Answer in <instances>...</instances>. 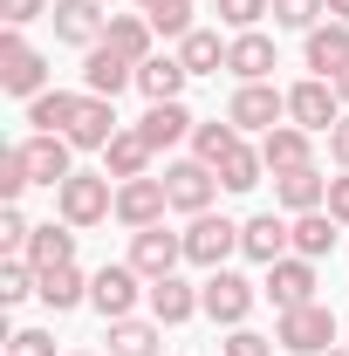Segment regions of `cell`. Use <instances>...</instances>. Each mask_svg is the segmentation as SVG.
<instances>
[{"mask_svg": "<svg viewBox=\"0 0 349 356\" xmlns=\"http://www.w3.org/2000/svg\"><path fill=\"white\" fill-rule=\"evenodd\" d=\"M55 213H62V226H76V233L103 226L110 213H117L110 172H76V178H62V185H55Z\"/></svg>", "mask_w": 349, "mask_h": 356, "instance_id": "6da1fadb", "label": "cell"}, {"mask_svg": "<svg viewBox=\"0 0 349 356\" xmlns=\"http://www.w3.org/2000/svg\"><path fill=\"white\" fill-rule=\"evenodd\" d=\"M137 295H151L144 288V274H137L131 261H110L89 274V309L103 315V322H124V315H137Z\"/></svg>", "mask_w": 349, "mask_h": 356, "instance_id": "7a4b0ae2", "label": "cell"}, {"mask_svg": "<svg viewBox=\"0 0 349 356\" xmlns=\"http://www.w3.org/2000/svg\"><path fill=\"white\" fill-rule=\"evenodd\" d=\"M274 343L295 356H322L336 350V309H322V302H302V309H288L274 322Z\"/></svg>", "mask_w": 349, "mask_h": 356, "instance_id": "3957f363", "label": "cell"}, {"mask_svg": "<svg viewBox=\"0 0 349 356\" xmlns=\"http://www.w3.org/2000/svg\"><path fill=\"white\" fill-rule=\"evenodd\" d=\"M199 302H206L213 322L247 329V315H254V302H261V288H254L247 274H233V267H213V274H206V288H199Z\"/></svg>", "mask_w": 349, "mask_h": 356, "instance_id": "277c9868", "label": "cell"}, {"mask_svg": "<svg viewBox=\"0 0 349 356\" xmlns=\"http://www.w3.org/2000/svg\"><path fill=\"white\" fill-rule=\"evenodd\" d=\"M0 89H7V96H28V103L48 89V62H42V48L21 42V28L0 35Z\"/></svg>", "mask_w": 349, "mask_h": 356, "instance_id": "5b68a950", "label": "cell"}, {"mask_svg": "<svg viewBox=\"0 0 349 356\" xmlns=\"http://www.w3.org/2000/svg\"><path fill=\"white\" fill-rule=\"evenodd\" d=\"M288 117V89H274V83H240L233 89V103H226V124H240V131H274Z\"/></svg>", "mask_w": 349, "mask_h": 356, "instance_id": "8992f818", "label": "cell"}, {"mask_svg": "<svg viewBox=\"0 0 349 356\" xmlns=\"http://www.w3.org/2000/svg\"><path fill=\"white\" fill-rule=\"evenodd\" d=\"M288 124H302V131H336L343 124V96H336V83H322V76H308V83L288 89Z\"/></svg>", "mask_w": 349, "mask_h": 356, "instance_id": "52a82bcc", "label": "cell"}, {"mask_svg": "<svg viewBox=\"0 0 349 356\" xmlns=\"http://www.w3.org/2000/svg\"><path fill=\"white\" fill-rule=\"evenodd\" d=\"M165 192H172V213H213V192H219V172L213 165H199V158H178L165 165Z\"/></svg>", "mask_w": 349, "mask_h": 356, "instance_id": "ba28073f", "label": "cell"}, {"mask_svg": "<svg viewBox=\"0 0 349 356\" xmlns=\"http://www.w3.org/2000/svg\"><path fill=\"white\" fill-rule=\"evenodd\" d=\"M226 254H240V226L233 220H219V213H199V220L185 226V261L192 267H226Z\"/></svg>", "mask_w": 349, "mask_h": 356, "instance_id": "9c48e42d", "label": "cell"}, {"mask_svg": "<svg viewBox=\"0 0 349 356\" xmlns=\"http://www.w3.org/2000/svg\"><path fill=\"white\" fill-rule=\"evenodd\" d=\"M165 213H172V192H165V178H124V185H117V220L131 226V233H144V226H165Z\"/></svg>", "mask_w": 349, "mask_h": 356, "instance_id": "30bf717a", "label": "cell"}, {"mask_svg": "<svg viewBox=\"0 0 349 356\" xmlns=\"http://www.w3.org/2000/svg\"><path fill=\"white\" fill-rule=\"evenodd\" d=\"M178 261H185V233H172V226H144V233H131V267L144 274V281L178 274Z\"/></svg>", "mask_w": 349, "mask_h": 356, "instance_id": "8fae6325", "label": "cell"}, {"mask_svg": "<svg viewBox=\"0 0 349 356\" xmlns=\"http://www.w3.org/2000/svg\"><path fill=\"white\" fill-rule=\"evenodd\" d=\"M261 295L274 302V315H288V309H302V302H315V261H302V254L274 261V267H267V281H261Z\"/></svg>", "mask_w": 349, "mask_h": 356, "instance_id": "7c38bea8", "label": "cell"}, {"mask_svg": "<svg viewBox=\"0 0 349 356\" xmlns=\"http://www.w3.org/2000/svg\"><path fill=\"white\" fill-rule=\"evenodd\" d=\"M131 83H137V62H131V55H117L110 42H96L83 55V96H110V103H117Z\"/></svg>", "mask_w": 349, "mask_h": 356, "instance_id": "4fadbf2b", "label": "cell"}, {"mask_svg": "<svg viewBox=\"0 0 349 356\" xmlns=\"http://www.w3.org/2000/svg\"><path fill=\"white\" fill-rule=\"evenodd\" d=\"M55 42L69 48H96L103 35H110V14H103V0H55Z\"/></svg>", "mask_w": 349, "mask_h": 356, "instance_id": "5bb4252c", "label": "cell"}, {"mask_svg": "<svg viewBox=\"0 0 349 356\" xmlns=\"http://www.w3.org/2000/svg\"><path fill=\"white\" fill-rule=\"evenodd\" d=\"M240 254H247V261H261V267L288 261V254H295V226L274 220V213H254V220L240 226Z\"/></svg>", "mask_w": 349, "mask_h": 356, "instance_id": "9a60e30c", "label": "cell"}, {"mask_svg": "<svg viewBox=\"0 0 349 356\" xmlns=\"http://www.w3.org/2000/svg\"><path fill=\"white\" fill-rule=\"evenodd\" d=\"M302 55H308V69H315L322 83H336V76L349 69V21H322V28H308Z\"/></svg>", "mask_w": 349, "mask_h": 356, "instance_id": "2e32d148", "label": "cell"}, {"mask_svg": "<svg viewBox=\"0 0 349 356\" xmlns=\"http://www.w3.org/2000/svg\"><path fill=\"white\" fill-rule=\"evenodd\" d=\"M110 137H117L110 96H83V103H76V124H69V144H76V151H110Z\"/></svg>", "mask_w": 349, "mask_h": 356, "instance_id": "e0dca14e", "label": "cell"}, {"mask_svg": "<svg viewBox=\"0 0 349 356\" xmlns=\"http://www.w3.org/2000/svg\"><path fill=\"white\" fill-rule=\"evenodd\" d=\"M69 137H48V131H35L28 144H21V158H28V172H35V185H62V178H76V165H69Z\"/></svg>", "mask_w": 349, "mask_h": 356, "instance_id": "ac0fdd59", "label": "cell"}, {"mask_svg": "<svg viewBox=\"0 0 349 356\" xmlns=\"http://www.w3.org/2000/svg\"><path fill=\"white\" fill-rule=\"evenodd\" d=\"M274 199H281L288 213H322V206H329V178L315 172V165H302V172H274Z\"/></svg>", "mask_w": 349, "mask_h": 356, "instance_id": "d6986e66", "label": "cell"}, {"mask_svg": "<svg viewBox=\"0 0 349 356\" xmlns=\"http://www.w3.org/2000/svg\"><path fill=\"white\" fill-rule=\"evenodd\" d=\"M308 137H315V131H302V124H274V131L261 137V158H267V172H302V165H315Z\"/></svg>", "mask_w": 349, "mask_h": 356, "instance_id": "ffe728a7", "label": "cell"}, {"mask_svg": "<svg viewBox=\"0 0 349 356\" xmlns=\"http://www.w3.org/2000/svg\"><path fill=\"white\" fill-rule=\"evenodd\" d=\"M199 309H206V302H199V288H192V281H178V274H165V281H151V322H165V329H178V322H192Z\"/></svg>", "mask_w": 349, "mask_h": 356, "instance_id": "44dd1931", "label": "cell"}, {"mask_svg": "<svg viewBox=\"0 0 349 356\" xmlns=\"http://www.w3.org/2000/svg\"><path fill=\"white\" fill-rule=\"evenodd\" d=\"M151 158H158V151H151L144 131H117L110 151H103V172L117 178V185H124V178H151Z\"/></svg>", "mask_w": 349, "mask_h": 356, "instance_id": "7402d4cb", "label": "cell"}, {"mask_svg": "<svg viewBox=\"0 0 349 356\" xmlns=\"http://www.w3.org/2000/svg\"><path fill=\"white\" fill-rule=\"evenodd\" d=\"M226 69H233L240 83H267V76H274V42H267L261 28L233 35V48H226Z\"/></svg>", "mask_w": 349, "mask_h": 356, "instance_id": "603a6c76", "label": "cell"}, {"mask_svg": "<svg viewBox=\"0 0 349 356\" xmlns=\"http://www.w3.org/2000/svg\"><path fill=\"white\" fill-rule=\"evenodd\" d=\"M21 261L35 267V274H48V267H69V261H76V226H35Z\"/></svg>", "mask_w": 349, "mask_h": 356, "instance_id": "cb8c5ba5", "label": "cell"}, {"mask_svg": "<svg viewBox=\"0 0 349 356\" xmlns=\"http://www.w3.org/2000/svg\"><path fill=\"white\" fill-rule=\"evenodd\" d=\"M35 295H42V302H48L55 315H69V309H83V302H89V274H83L76 261H69V267H48Z\"/></svg>", "mask_w": 349, "mask_h": 356, "instance_id": "d4e9b609", "label": "cell"}, {"mask_svg": "<svg viewBox=\"0 0 349 356\" xmlns=\"http://www.w3.org/2000/svg\"><path fill=\"white\" fill-rule=\"evenodd\" d=\"M137 131L151 137V151H172L178 137H192V131H199V124H192V110H185V103H151Z\"/></svg>", "mask_w": 349, "mask_h": 356, "instance_id": "484cf974", "label": "cell"}, {"mask_svg": "<svg viewBox=\"0 0 349 356\" xmlns=\"http://www.w3.org/2000/svg\"><path fill=\"white\" fill-rule=\"evenodd\" d=\"M76 103H83L76 89H42V96L28 103V124H35V131H48V137H69V124H76Z\"/></svg>", "mask_w": 349, "mask_h": 356, "instance_id": "4316f807", "label": "cell"}, {"mask_svg": "<svg viewBox=\"0 0 349 356\" xmlns=\"http://www.w3.org/2000/svg\"><path fill=\"white\" fill-rule=\"evenodd\" d=\"M226 48L233 42H219L213 28H192V35L178 42V62H185V76H219V69H226Z\"/></svg>", "mask_w": 349, "mask_h": 356, "instance_id": "83f0119b", "label": "cell"}, {"mask_svg": "<svg viewBox=\"0 0 349 356\" xmlns=\"http://www.w3.org/2000/svg\"><path fill=\"white\" fill-rule=\"evenodd\" d=\"M137 89H144L151 103H178V89H185V62H178V55H151V62H137Z\"/></svg>", "mask_w": 349, "mask_h": 356, "instance_id": "f1b7e54d", "label": "cell"}, {"mask_svg": "<svg viewBox=\"0 0 349 356\" xmlns=\"http://www.w3.org/2000/svg\"><path fill=\"white\" fill-rule=\"evenodd\" d=\"M151 14H110V35L103 42L117 48V55H131V62H151Z\"/></svg>", "mask_w": 349, "mask_h": 356, "instance_id": "f546056e", "label": "cell"}, {"mask_svg": "<svg viewBox=\"0 0 349 356\" xmlns=\"http://www.w3.org/2000/svg\"><path fill=\"white\" fill-rule=\"evenodd\" d=\"M158 343H165V322H137V315L110 322V356H158Z\"/></svg>", "mask_w": 349, "mask_h": 356, "instance_id": "4dcf8cb0", "label": "cell"}, {"mask_svg": "<svg viewBox=\"0 0 349 356\" xmlns=\"http://www.w3.org/2000/svg\"><path fill=\"white\" fill-rule=\"evenodd\" d=\"M295 254H302V261H322V254H329V247H336V220H329V206H322V213H295Z\"/></svg>", "mask_w": 349, "mask_h": 356, "instance_id": "1f68e13d", "label": "cell"}, {"mask_svg": "<svg viewBox=\"0 0 349 356\" xmlns=\"http://www.w3.org/2000/svg\"><path fill=\"white\" fill-rule=\"evenodd\" d=\"M261 172H267L261 151H254V144H233V151H226V165H219V185H226V192H254Z\"/></svg>", "mask_w": 349, "mask_h": 356, "instance_id": "d6a6232c", "label": "cell"}, {"mask_svg": "<svg viewBox=\"0 0 349 356\" xmlns=\"http://www.w3.org/2000/svg\"><path fill=\"white\" fill-rule=\"evenodd\" d=\"M233 144H240V124H219V117H213V124H199V131H192V158H199V165H213V172H219Z\"/></svg>", "mask_w": 349, "mask_h": 356, "instance_id": "836d02e7", "label": "cell"}, {"mask_svg": "<svg viewBox=\"0 0 349 356\" xmlns=\"http://www.w3.org/2000/svg\"><path fill=\"white\" fill-rule=\"evenodd\" d=\"M322 14H329V0H274V28H295V35L322 28Z\"/></svg>", "mask_w": 349, "mask_h": 356, "instance_id": "e575fe53", "label": "cell"}, {"mask_svg": "<svg viewBox=\"0 0 349 356\" xmlns=\"http://www.w3.org/2000/svg\"><path fill=\"white\" fill-rule=\"evenodd\" d=\"M35 288H42V274H35V267L21 261V254H14V261L0 267V302H7V309H14V302H28Z\"/></svg>", "mask_w": 349, "mask_h": 356, "instance_id": "d590c367", "label": "cell"}, {"mask_svg": "<svg viewBox=\"0 0 349 356\" xmlns=\"http://www.w3.org/2000/svg\"><path fill=\"white\" fill-rule=\"evenodd\" d=\"M267 14H274V0H219V21H226L233 35H247V28H261Z\"/></svg>", "mask_w": 349, "mask_h": 356, "instance_id": "8d00e7d4", "label": "cell"}, {"mask_svg": "<svg viewBox=\"0 0 349 356\" xmlns=\"http://www.w3.org/2000/svg\"><path fill=\"white\" fill-rule=\"evenodd\" d=\"M28 185H35V172H28V158H21V144H14V151H0V199L14 206V199H21Z\"/></svg>", "mask_w": 349, "mask_h": 356, "instance_id": "74e56055", "label": "cell"}, {"mask_svg": "<svg viewBox=\"0 0 349 356\" xmlns=\"http://www.w3.org/2000/svg\"><path fill=\"white\" fill-rule=\"evenodd\" d=\"M151 28L172 35V42H185V35H192V0H165V7H151Z\"/></svg>", "mask_w": 349, "mask_h": 356, "instance_id": "f35d334b", "label": "cell"}, {"mask_svg": "<svg viewBox=\"0 0 349 356\" xmlns=\"http://www.w3.org/2000/svg\"><path fill=\"white\" fill-rule=\"evenodd\" d=\"M274 350H281V343L261 336V329H233V336L219 343V356H274Z\"/></svg>", "mask_w": 349, "mask_h": 356, "instance_id": "ab89813d", "label": "cell"}, {"mask_svg": "<svg viewBox=\"0 0 349 356\" xmlns=\"http://www.w3.org/2000/svg\"><path fill=\"white\" fill-rule=\"evenodd\" d=\"M28 233H35V226H28L21 206H0V247H7V254H28Z\"/></svg>", "mask_w": 349, "mask_h": 356, "instance_id": "60d3db41", "label": "cell"}, {"mask_svg": "<svg viewBox=\"0 0 349 356\" xmlns=\"http://www.w3.org/2000/svg\"><path fill=\"white\" fill-rule=\"evenodd\" d=\"M7 356H55V336L48 329H14L7 336Z\"/></svg>", "mask_w": 349, "mask_h": 356, "instance_id": "b9f144b4", "label": "cell"}, {"mask_svg": "<svg viewBox=\"0 0 349 356\" xmlns=\"http://www.w3.org/2000/svg\"><path fill=\"white\" fill-rule=\"evenodd\" d=\"M48 14H55L48 0H0V21L7 28H28V21H48Z\"/></svg>", "mask_w": 349, "mask_h": 356, "instance_id": "7bdbcfd3", "label": "cell"}, {"mask_svg": "<svg viewBox=\"0 0 349 356\" xmlns=\"http://www.w3.org/2000/svg\"><path fill=\"white\" fill-rule=\"evenodd\" d=\"M329 220L349 226V172H343V178H329Z\"/></svg>", "mask_w": 349, "mask_h": 356, "instance_id": "ee69618b", "label": "cell"}, {"mask_svg": "<svg viewBox=\"0 0 349 356\" xmlns=\"http://www.w3.org/2000/svg\"><path fill=\"white\" fill-rule=\"evenodd\" d=\"M329 158H336V165H343V172H349V110H343V124L329 131Z\"/></svg>", "mask_w": 349, "mask_h": 356, "instance_id": "f6af8a7d", "label": "cell"}, {"mask_svg": "<svg viewBox=\"0 0 349 356\" xmlns=\"http://www.w3.org/2000/svg\"><path fill=\"white\" fill-rule=\"evenodd\" d=\"M329 21H349V0H329Z\"/></svg>", "mask_w": 349, "mask_h": 356, "instance_id": "bcb514c9", "label": "cell"}, {"mask_svg": "<svg viewBox=\"0 0 349 356\" xmlns=\"http://www.w3.org/2000/svg\"><path fill=\"white\" fill-rule=\"evenodd\" d=\"M336 96H343V103H349V69H343V76H336Z\"/></svg>", "mask_w": 349, "mask_h": 356, "instance_id": "7dc6e473", "label": "cell"}, {"mask_svg": "<svg viewBox=\"0 0 349 356\" xmlns=\"http://www.w3.org/2000/svg\"><path fill=\"white\" fill-rule=\"evenodd\" d=\"M137 7H144V14H151V7H165V0H137Z\"/></svg>", "mask_w": 349, "mask_h": 356, "instance_id": "c3c4849f", "label": "cell"}, {"mask_svg": "<svg viewBox=\"0 0 349 356\" xmlns=\"http://www.w3.org/2000/svg\"><path fill=\"white\" fill-rule=\"evenodd\" d=\"M322 356H349V350H322Z\"/></svg>", "mask_w": 349, "mask_h": 356, "instance_id": "681fc988", "label": "cell"}, {"mask_svg": "<svg viewBox=\"0 0 349 356\" xmlns=\"http://www.w3.org/2000/svg\"><path fill=\"white\" fill-rule=\"evenodd\" d=\"M69 356H89V350H69Z\"/></svg>", "mask_w": 349, "mask_h": 356, "instance_id": "f907efd6", "label": "cell"}]
</instances>
